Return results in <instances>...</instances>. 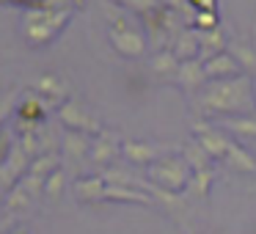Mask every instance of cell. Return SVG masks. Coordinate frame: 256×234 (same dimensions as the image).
<instances>
[{"mask_svg":"<svg viewBox=\"0 0 256 234\" xmlns=\"http://www.w3.org/2000/svg\"><path fill=\"white\" fill-rule=\"evenodd\" d=\"M198 105L206 113H237V116H248L250 108H256L254 80L245 78V74L228 78V80H210L206 91L198 100Z\"/></svg>","mask_w":256,"mask_h":234,"instance_id":"6da1fadb","label":"cell"},{"mask_svg":"<svg viewBox=\"0 0 256 234\" xmlns=\"http://www.w3.org/2000/svg\"><path fill=\"white\" fill-rule=\"evenodd\" d=\"M69 17H72V8H30L28 17H25V39L34 47H44L66 28Z\"/></svg>","mask_w":256,"mask_h":234,"instance_id":"7a4b0ae2","label":"cell"},{"mask_svg":"<svg viewBox=\"0 0 256 234\" xmlns=\"http://www.w3.org/2000/svg\"><path fill=\"white\" fill-rule=\"evenodd\" d=\"M146 176L157 184V188L168 190V193L179 196L190 188V179H193V168L188 166L184 157H176V154H168V157H160L154 166L146 168Z\"/></svg>","mask_w":256,"mask_h":234,"instance_id":"3957f363","label":"cell"},{"mask_svg":"<svg viewBox=\"0 0 256 234\" xmlns=\"http://www.w3.org/2000/svg\"><path fill=\"white\" fill-rule=\"evenodd\" d=\"M110 44H113V50L124 58H138V56H144V50H146L144 34H140L135 25L122 22L118 17L113 20V25H110Z\"/></svg>","mask_w":256,"mask_h":234,"instance_id":"277c9868","label":"cell"},{"mask_svg":"<svg viewBox=\"0 0 256 234\" xmlns=\"http://www.w3.org/2000/svg\"><path fill=\"white\" fill-rule=\"evenodd\" d=\"M28 171H30V157L25 154V149L17 144L12 149V154H8V160L0 166V201L22 182Z\"/></svg>","mask_w":256,"mask_h":234,"instance_id":"5b68a950","label":"cell"},{"mask_svg":"<svg viewBox=\"0 0 256 234\" xmlns=\"http://www.w3.org/2000/svg\"><path fill=\"white\" fill-rule=\"evenodd\" d=\"M58 122L66 130H72V132H83V135H100L102 132L100 122H96L83 105H78V102H72V100L58 105Z\"/></svg>","mask_w":256,"mask_h":234,"instance_id":"8992f818","label":"cell"},{"mask_svg":"<svg viewBox=\"0 0 256 234\" xmlns=\"http://www.w3.org/2000/svg\"><path fill=\"white\" fill-rule=\"evenodd\" d=\"M47 113H50V102H47V100H42L39 94L25 96V100L17 105V118H20V127H22V132L36 130V127H39V124L47 118Z\"/></svg>","mask_w":256,"mask_h":234,"instance_id":"52a82bcc","label":"cell"},{"mask_svg":"<svg viewBox=\"0 0 256 234\" xmlns=\"http://www.w3.org/2000/svg\"><path fill=\"white\" fill-rule=\"evenodd\" d=\"M196 140H198V144L210 152L212 160H220V157L226 160L228 146H232V140H228L220 130L210 127V124H201V122H196Z\"/></svg>","mask_w":256,"mask_h":234,"instance_id":"ba28073f","label":"cell"},{"mask_svg":"<svg viewBox=\"0 0 256 234\" xmlns=\"http://www.w3.org/2000/svg\"><path fill=\"white\" fill-rule=\"evenodd\" d=\"M204 72L206 80H228V78H240L242 74V66L237 64V58L232 52H218L210 61H204Z\"/></svg>","mask_w":256,"mask_h":234,"instance_id":"9c48e42d","label":"cell"},{"mask_svg":"<svg viewBox=\"0 0 256 234\" xmlns=\"http://www.w3.org/2000/svg\"><path fill=\"white\" fill-rule=\"evenodd\" d=\"M122 146H124V144H118L116 135L100 132V135L94 138V144H91V160L100 162V166H110V162L116 160L118 154H122Z\"/></svg>","mask_w":256,"mask_h":234,"instance_id":"30bf717a","label":"cell"},{"mask_svg":"<svg viewBox=\"0 0 256 234\" xmlns=\"http://www.w3.org/2000/svg\"><path fill=\"white\" fill-rule=\"evenodd\" d=\"M166 149H160V146H149V144H138V140H127V144L122 146V154L127 157L130 162H138V166H154L160 157H166L162 154Z\"/></svg>","mask_w":256,"mask_h":234,"instance_id":"8fae6325","label":"cell"},{"mask_svg":"<svg viewBox=\"0 0 256 234\" xmlns=\"http://www.w3.org/2000/svg\"><path fill=\"white\" fill-rule=\"evenodd\" d=\"M176 83L182 86L184 91H196V88H201V86H206L210 80H206V72H204V61H201V58H196V61H182V66H179V72H176Z\"/></svg>","mask_w":256,"mask_h":234,"instance_id":"7c38bea8","label":"cell"},{"mask_svg":"<svg viewBox=\"0 0 256 234\" xmlns=\"http://www.w3.org/2000/svg\"><path fill=\"white\" fill-rule=\"evenodd\" d=\"M171 52L179 58V61H196L201 58V39H198V30H182V34L174 39Z\"/></svg>","mask_w":256,"mask_h":234,"instance_id":"4fadbf2b","label":"cell"},{"mask_svg":"<svg viewBox=\"0 0 256 234\" xmlns=\"http://www.w3.org/2000/svg\"><path fill=\"white\" fill-rule=\"evenodd\" d=\"M34 88L39 96H44L50 105H64L66 102V86L56 78V74H42L34 80Z\"/></svg>","mask_w":256,"mask_h":234,"instance_id":"5bb4252c","label":"cell"},{"mask_svg":"<svg viewBox=\"0 0 256 234\" xmlns=\"http://www.w3.org/2000/svg\"><path fill=\"white\" fill-rule=\"evenodd\" d=\"M108 179L105 176H83L74 182V196L80 201H105Z\"/></svg>","mask_w":256,"mask_h":234,"instance_id":"9a60e30c","label":"cell"},{"mask_svg":"<svg viewBox=\"0 0 256 234\" xmlns=\"http://www.w3.org/2000/svg\"><path fill=\"white\" fill-rule=\"evenodd\" d=\"M198 39H201V61H210L212 56L218 52H226V36L223 30H198Z\"/></svg>","mask_w":256,"mask_h":234,"instance_id":"2e32d148","label":"cell"},{"mask_svg":"<svg viewBox=\"0 0 256 234\" xmlns=\"http://www.w3.org/2000/svg\"><path fill=\"white\" fill-rule=\"evenodd\" d=\"M226 162L234 168V171H240V174H254L256 171V160L250 157V152H245L242 146L234 144V140H232V146H228Z\"/></svg>","mask_w":256,"mask_h":234,"instance_id":"e0dca14e","label":"cell"},{"mask_svg":"<svg viewBox=\"0 0 256 234\" xmlns=\"http://www.w3.org/2000/svg\"><path fill=\"white\" fill-rule=\"evenodd\" d=\"M182 157L188 160V166L193 168V171H206L210 168V152L204 149V146L198 144V140H190V144H184V152H182Z\"/></svg>","mask_w":256,"mask_h":234,"instance_id":"ac0fdd59","label":"cell"},{"mask_svg":"<svg viewBox=\"0 0 256 234\" xmlns=\"http://www.w3.org/2000/svg\"><path fill=\"white\" fill-rule=\"evenodd\" d=\"M179 66H182V61H179L171 50H162V52H157V56L152 58V69H154V74H162V78H176Z\"/></svg>","mask_w":256,"mask_h":234,"instance_id":"d6986e66","label":"cell"},{"mask_svg":"<svg viewBox=\"0 0 256 234\" xmlns=\"http://www.w3.org/2000/svg\"><path fill=\"white\" fill-rule=\"evenodd\" d=\"M91 144H94V140H88V135H83V132L66 130V135H64V152H69V154H74V157H83L86 152H91Z\"/></svg>","mask_w":256,"mask_h":234,"instance_id":"ffe728a7","label":"cell"},{"mask_svg":"<svg viewBox=\"0 0 256 234\" xmlns=\"http://www.w3.org/2000/svg\"><path fill=\"white\" fill-rule=\"evenodd\" d=\"M56 168H58V154L47 152V154H42V157H36V160H30V171H28V174L47 179L52 171H56Z\"/></svg>","mask_w":256,"mask_h":234,"instance_id":"44dd1931","label":"cell"},{"mask_svg":"<svg viewBox=\"0 0 256 234\" xmlns=\"http://www.w3.org/2000/svg\"><path fill=\"white\" fill-rule=\"evenodd\" d=\"M30 198H34V193H30V188L25 184V179H22V182H20L17 188L6 196V206H8V210H22V206L30 204Z\"/></svg>","mask_w":256,"mask_h":234,"instance_id":"7402d4cb","label":"cell"},{"mask_svg":"<svg viewBox=\"0 0 256 234\" xmlns=\"http://www.w3.org/2000/svg\"><path fill=\"white\" fill-rule=\"evenodd\" d=\"M223 127L232 130V132H240V135H256V118L250 116H232L223 122Z\"/></svg>","mask_w":256,"mask_h":234,"instance_id":"603a6c76","label":"cell"},{"mask_svg":"<svg viewBox=\"0 0 256 234\" xmlns=\"http://www.w3.org/2000/svg\"><path fill=\"white\" fill-rule=\"evenodd\" d=\"M212 179H215V174L206 168V171H193V179H190V193H196V196H206V190H210V184H212Z\"/></svg>","mask_w":256,"mask_h":234,"instance_id":"cb8c5ba5","label":"cell"},{"mask_svg":"<svg viewBox=\"0 0 256 234\" xmlns=\"http://www.w3.org/2000/svg\"><path fill=\"white\" fill-rule=\"evenodd\" d=\"M64 184H66V176H64L61 168H56V171H52L50 176L44 179V196H50V198H58V196L64 193Z\"/></svg>","mask_w":256,"mask_h":234,"instance_id":"d4e9b609","label":"cell"},{"mask_svg":"<svg viewBox=\"0 0 256 234\" xmlns=\"http://www.w3.org/2000/svg\"><path fill=\"white\" fill-rule=\"evenodd\" d=\"M228 52L237 58V64H240L242 69H245V66H248V69H256V52L250 50V47H245V44H240V42H237V44L228 47Z\"/></svg>","mask_w":256,"mask_h":234,"instance_id":"484cf974","label":"cell"},{"mask_svg":"<svg viewBox=\"0 0 256 234\" xmlns=\"http://www.w3.org/2000/svg\"><path fill=\"white\" fill-rule=\"evenodd\" d=\"M118 6H124V8H130V12H135V14H152L154 8H160V0H116Z\"/></svg>","mask_w":256,"mask_h":234,"instance_id":"4316f807","label":"cell"},{"mask_svg":"<svg viewBox=\"0 0 256 234\" xmlns=\"http://www.w3.org/2000/svg\"><path fill=\"white\" fill-rule=\"evenodd\" d=\"M193 28L196 30H218L220 28V22H218V12H196Z\"/></svg>","mask_w":256,"mask_h":234,"instance_id":"83f0119b","label":"cell"},{"mask_svg":"<svg viewBox=\"0 0 256 234\" xmlns=\"http://www.w3.org/2000/svg\"><path fill=\"white\" fill-rule=\"evenodd\" d=\"M14 140H12V135L6 132V130H3V132H0V166H3V162L8 160V154H12V149H14Z\"/></svg>","mask_w":256,"mask_h":234,"instance_id":"f1b7e54d","label":"cell"},{"mask_svg":"<svg viewBox=\"0 0 256 234\" xmlns=\"http://www.w3.org/2000/svg\"><path fill=\"white\" fill-rule=\"evenodd\" d=\"M12 108H14V94H8V96H3V100H0V132H3V122L8 118Z\"/></svg>","mask_w":256,"mask_h":234,"instance_id":"f546056e","label":"cell"},{"mask_svg":"<svg viewBox=\"0 0 256 234\" xmlns=\"http://www.w3.org/2000/svg\"><path fill=\"white\" fill-rule=\"evenodd\" d=\"M190 6H193L196 12H215L218 3L215 0H190Z\"/></svg>","mask_w":256,"mask_h":234,"instance_id":"4dcf8cb0","label":"cell"},{"mask_svg":"<svg viewBox=\"0 0 256 234\" xmlns=\"http://www.w3.org/2000/svg\"><path fill=\"white\" fill-rule=\"evenodd\" d=\"M160 6L174 8V12H184V8H190V0H160Z\"/></svg>","mask_w":256,"mask_h":234,"instance_id":"1f68e13d","label":"cell"},{"mask_svg":"<svg viewBox=\"0 0 256 234\" xmlns=\"http://www.w3.org/2000/svg\"><path fill=\"white\" fill-rule=\"evenodd\" d=\"M12 234H28V232H25V228H17V232H12Z\"/></svg>","mask_w":256,"mask_h":234,"instance_id":"d6a6232c","label":"cell"},{"mask_svg":"<svg viewBox=\"0 0 256 234\" xmlns=\"http://www.w3.org/2000/svg\"><path fill=\"white\" fill-rule=\"evenodd\" d=\"M254 100H256V74H254Z\"/></svg>","mask_w":256,"mask_h":234,"instance_id":"836d02e7","label":"cell"},{"mask_svg":"<svg viewBox=\"0 0 256 234\" xmlns=\"http://www.w3.org/2000/svg\"><path fill=\"white\" fill-rule=\"evenodd\" d=\"M72 3H78V6H83V0H72Z\"/></svg>","mask_w":256,"mask_h":234,"instance_id":"e575fe53","label":"cell"}]
</instances>
